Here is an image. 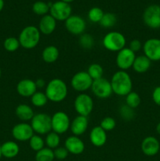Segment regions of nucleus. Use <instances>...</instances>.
Instances as JSON below:
<instances>
[{
  "label": "nucleus",
  "mask_w": 160,
  "mask_h": 161,
  "mask_svg": "<svg viewBox=\"0 0 160 161\" xmlns=\"http://www.w3.org/2000/svg\"><path fill=\"white\" fill-rule=\"evenodd\" d=\"M53 153H54V157L55 158L57 159V160H64L67 157L69 153L65 147H62V146H59V147L56 148L55 149H53Z\"/></svg>",
  "instance_id": "58836bf2"
},
{
  "label": "nucleus",
  "mask_w": 160,
  "mask_h": 161,
  "mask_svg": "<svg viewBox=\"0 0 160 161\" xmlns=\"http://www.w3.org/2000/svg\"><path fill=\"white\" fill-rule=\"evenodd\" d=\"M32 11L37 15L45 16L50 12V6L45 2L37 1L33 4Z\"/></svg>",
  "instance_id": "2f4dec72"
},
{
  "label": "nucleus",
  "mask_w": 160,
  "mask_h": 161,
  "mask_svg": "<svg viewBox=\"0 0 160 161\" xmlns=\"http://www.w3.org/2000/svg\"><path fill=\"white\" fill-rule=\"evenodd\" d=\"M17 91L21 97H31L37 91L35 82L30 79L21 80L17 83Z\"/></svg>",
  "instance_id": "f3484780"
},
{
  "label": "nucleus",
  "mask_w": 160,
  "mask_h": 161,
  "mask_svg": "<svg viewBox=\"0 0 160 161\" xmlns=\"http://www.w3.org/2000/svg\"><path fill=\"white\" fill-rule=\"evenodd\" d=\"M50 14L58 21H65L72 15V6L69 3L63 1H56L51 3Z\"/></svg>",
  "instance_id": "1a4fd4ad"
},
{
  "label": "nucleus",
  "mask_w": 160,
  "mask_h": 161,
  "mask_svg": "<svg viewBox=\"0 0 160 161\" xmlns=\"http://www.w3.org/2000/svg\"><path fill=\"white\" fill-rule=\"evenodd\" d=\"M2 76V70H1V68H0V78Z\"/></svg>",
  "instance_id": "de8ad7c7"
},
{
  "label": "nucleus",
  "mask_w": 160,
  "mask_h": 161,
  "mask_svg": "<svg viewBox=\"0 0 160 161\" xmlns=\"http://www.w3.org/2000/svg\"><path fill=\"white\" fill-rule=\"evenodd\" d=\"M61 1H63V2H64V3H69V4H70V3H72V2H74L75 0H61Z\"/></svg>",
  "instance_id": "a18cd8bd"
},
{
  "label": "nucleus",
  "mask_w": 160,
  "mask_h": 161,
  "mask_svg": "<svg viewBox=\"0 0 160 161\" xmlns=\"http://www.w3.org/2000/svg\"><path fill=\"white\" fill-rule=\"evenodd\" d=\"M48 101L45 92H42V91H36L31 97V104L37 108L44 107L47 104Z\"/></svg>",
  "instance_id": "bb28decb"
},
{
  "label": "nucleus",
  "mask_w": 160,
  "mask_h": 161,
  "mask_svg": "<svg viewBox=\"0 0 160 161\" xmlns=\"http://www.w3.org/2000/svg\"><path fill=\"white\" fill-rule=\"evenodd\" d=\"M107 139H108L107 132L104 130L100 126H96L90 130L89 141L93 146L96 147H102L106 144Z\"/></svg>",
  "instance_id": "aec40b11"
},
{
  "label": "nucleus",
  "mask_w": 160,
  "mask_h": 161,
  "mask_svg": "<svg viewBox=\"0 0 160 161\" xmlns=\"http://www.w3.org/2000/svg\"><path fill=\"white\" fill-rule=\"evenodd\" d=\"M74 108L78 115L87 116L91 114L93 109V101L87 94L81 93L75 97L74 102Z\"/></svg>",
  "instance_id": "423d86ee"
},
{
  "label": "nucleus",
  "mask_w": 160,
  "mask_h": 161,
  "mask_svg": "<svg viewBox=\"0 0 160 161\" xmlns=\"http://www.w3.org/2000/svg\"><path fill=\"white\" fill-rule=\"evenodd\" d=\"M152 100L156 105L160 106V86L154 89L152 92Z\"/></svg>",
  "instance_id": "a19ab883"
},
{
  "label": "nucleus",
  "mask_w": 160,
  "mask_h": 161,
  "mask_svg": "<svg viewBox=\"0 0 160 161\" xmlns=\"http://www.w3.org/2000/svg\"><path fill=\"white\" fill-rule=\"evenodd\" d=\"M54 158L53 150L47 147H44L41 150L36 152L35 154L36 161H53Z\"/></svg>",
  "instance_id": "cd10ccee"
},
{
  "label": "nucleus",
  "mask_w": 160,
  "mask_h": 161,
  "mask_svg": "<svg viewBox=\"0 0 160 161\" xmlns=\"http://www.w3.org/2000/svg\"><path fill=\"white\" fill-rule=\"evenodd\" d=\"M79 44L85 50H90L94 45V39L89 34L81 35L79 37Z\"/></svg>",
  "instance_id": "c9c22d12"
},
{
  "label": "nucleus",
  "mask_w": 160,
  "mask_h": 161,
  "mask_svg": "<svg viewBox=\"0 0 160 161\" xmlns=\"http://www.w3.org/2000/svg\"><path fill=\"white\" fill-rule=\"evenodd\" d=\"M29 146L32 150L38 152L45 146V140L39 135H34L29 140Z\"/></svg>",
  "instance_id": "72a5a7b5"
},
{
  "label": "nucleus",
  "mask_w": 160,
  "mask_h": 161,
  "mask_svg": "<svg viewBox=\"0 0 160 161\" xmlns=\"http://www.w3.org/2000/svg\"><path fill=\"white\" fill-rule=\"evenodd\" d=\"M156 131L158 132V134H159V135H160V123H158V125H157Z\"/></svg>",
  "instance_id": "c03bdc74"
},
{
  "label": "nucleus",
  "mask_w": 160,
  "mask_h": 161,
  "mask_svg": "<svg viewBox=\"0 0 160 161\" xmlns=\"http://www.w3.org/2000/svg\"><path fill=\"white\" fill-rule=\"evenodd\" d=\"M87 73L91 77L93 80H98L103 77L104 75V69L100 64L97 63H93L88 67Z\"/></svg>",
  "instance_id": "c85d7f7f"
},
{
  "label": "nucleus",
  "mask_w": 160,
  "mask_h": 161,
  "mask_svg": "<svg viewBox=\"0 0 160 161\" xmlns=\"http://www.w3.org/2000/svg\"><path fill=\"white\" fill-rule=\"evenodd\" d=\"M64 147L67 149L69 153L79 155L84 152L85 143L79 137L72 135L66 138L64 142Z\"/></svg>",
  "instance_id": "dca6fc26"
},
{
  "label": "nucleus",
  "mask_w": 160,
  "mask_h": 161,
  "mask_svg": "<svg viewBox=\"0 0 160 161\" xmlns=\"http://www.w3.org/2000/svg\"><path fill=\"white\" fill-rule=\"evenodd\" d=\"M41 39V32L34 25H29L22 29L19 35L20 47L26 50H31L37 47Z\"/></svg>",
  "instance_id": "7ed1b4c3"
},
{
  "label": "nucleus",
  "mask_w": 160,
  "mask_h": 161,
  "mask_svg": "<svg viewBox=\"0 0 160 161\" xmlns=\"http://www.w3.org/2000/svg\"><path fill=\"white\" fill-rule=\"evenodd\" d=\"M142 43H141V42L139 39H133V40L130 42V44H129V48H130L132 51L134 52L135 53H136V52L140 51V50L142 49Z\"/></svg>",
  "instance_id": "ea45409f"
},
{
  "label": "nucleus",
  "mask_w": 160,
  "mask_h": 161,
  "mask_svg": "<svg viewBox=\"0 0 160 161\" xmlns=\"http://www.w3.org/2000/svg\"><path fill=\"white\" fill-rule=\"evenodd\" d=\"M2 156L6 158H14L18 155L20 147L18 144L13 141H7L1 146Z\"/></svg>",
  "instance_id": "4be33fe9"
},
{
  "label": "nucleus",
  "mask_w": 160,
  "mask_h": 161,
  "mask_svg": "<svg viewBox=\"0 0 160 161\" xmlns=\"http://www.w3.org/2000/svg\"><path fill=\"white\" fill-rule=\"evenodd\" d=\"M117 22V17L112 13H104L101 20L100 21V25L104 28H110L115 26Z\"/></svg>",
  "instance_id": "c756f323"
},
{
  "label": "nucleus",
  "mask_w": 160,
  "mask_h": 161,
  "mask_svg": "<svg viewBox=\"0 0 160 161\" xmlns=\"http://www.w3.org/2000/svg\"><path fill=\"white\" fill-rule=\"evenodd\" d=\"M3 157L2 156V152H1V145H0V159H1V157Z\"/></svg>",
  "instance_id": "49530a36"
},
{
  "label": "nucleus",
  "mask_w": 160,
  "mask_h": 161,
  "mask_svg": "<svg viewBox=\"0 0 160 161\" xmlns=\"http://www.w3.org/2000/svg\"><path fill=\"white\" fill-rule=\"evenodd\" d=\"M141 150L144 155L153 157L156 155L160 149L159 142L153 136L146 137L141 142Z\"/></svg>",
  "instance_id": "a211bd4d"
},
{
  "label": "nucleus",
  "mask_w": 160,
  "mask_h": 161,
  "mask_svg": "<svg viewBox=\"0 0 160 161\" xmlns=\"http://www.w3.org/2000/svg\"><path fill=\"white\" fill-rule=\"evenodd\" d=\"M100 127L105 131H111L116 127V121L111 116H106L100 121Z\"/></svg>",
  "instance_id": "e433bc0d"
},
{
  "label": "nucleus",
  "mask_w": 160,
  "mask_h": 161,
  "mask_svg": "<svg viewBox=\"0 0 160 161\" xmlns=\"http://www.w3.org/2000/svg\"><path fill=\"white\" fill-rule=\"evenodd\" d=\"M3 7H4V1L3 0H0V12L3 10Z\"/></svg>",
  "instance_id": "37998d69"
},
{
  "label": "nucleus",
  "mask_w": 160,
  "mask_h": 161,
  "mask_svg": "<svg viewBox=\"0 0 160 161\" xmlns=\"http://www.w3.org/2000/svg\"><path fill=\"white\" fill-rule=\"evenodd\" d=\"M141 99L139 94L133 91L125 96V105L133 109L137 108L141 104Z\"/></svg>",
  "instance_id": "7c9ffc66"
},
{
  "label": "nucleus",
  "mask_w": 160,
  "mask_h": 161,
  "mask_svg": "<svg viewBox=\"0 0 160 161\" xmlns=\"http://www.w3.org/2000/svg\"><path fill=\"white\" fill-rule=\"evenodd\" d=\"M102 44L106 50L111 52H119L125 48L126 39L123 34L119 31H110L103 38Z\"/></svg>",
  "instance_id": "20e7f679"
},
{
  "label": "nucleus",
  "mask_w": 160,
  "mask_h": 161,
  "mask_svg": "<svg viewBox=\"0 0 160 161\" xmlns=\"http://www.w3.org/2000/svg\"><path fill=\"white\" fill-rule=\"evenodd\" d=\"M3 47H4L5 50L8 52L17 51L19 47H20L18 38L13 37V36L6 38L3 42Z\"/></svg>",
  "instance_id": "473e14b6"
},
{
  "label": "nucleus",
  "mask_w": 160,
  "mask_h": 161,
  "mask_svg": "<svg viewBox=\"0 0 160 161\" xmlns=\"http://www.w3.org/2000/svg\"><path fill=\"white\" fill-rule=\"evenodd\" d=\"M104 11L99 7H93L88 12V18L93 23H100L103 17Z\"/></svg>",
  "instance_id": "f704fd0d"
},
{
  "label": "nucleus",
  "mask_w": 160,
  "mask_h": 161,
  "mask_svg": "<svg viewBox=\"0 0 160 161\" xmlns=\"http://www.w3.org/2000/svg\"><path fill=\"white\" fill-rule=\"evenodd\" d=\"M60 52L57 47L50 45L45 47L44 50H42V60L47 64H53L57 61Z\"/></svg>",
  "instance_id": "b1692460"
},
{
  "label": "nucleus",
  "mask_w": 160,
  "mask_h": 161,
  "mask_svg": "<svg viewBox=\"0 0 160 161\" xmlns=\"http://www.w3.org/2000/svg\"><path fill=\"white\" fill-rule=\"evenodd\" d=\"M144 55L151 61H160V39L152 38L147 39L143 45Z\"/></svg>",
  "instance_id": "2eb2a0df"
},
{
  "label": "nucleus",
  "mask_w": 160,
  "mask_h": 161,
  "mask_svg": "<svg viewBox=\"0 0 160 161\" xmlns=\"http://www.w3.org/2000/svg\"><path fill=\"white\" fill-rule=\"evenodd\" d=\"M15 113L17 118L22 122L31 121L33 116H35L32 108L27 104H20L19 105H17L15 110Z\"/></svg>",
  "instance_id": "5701e85b"
},
{
  "label": "nucleus",
  "mask_w": 160,
  "mask_h": 161,
  "mask_svg": "<svg viewBox=\"0 0 160 161\" xmlns=\"http://www.w3.org/2000/svg\"><path fill=\"white\" fill-rule=\"evenodd\" d=\"M93 81L89 74L86 71H80L76 72L71 80V86L75 91L83 93L90 89Z\"/></svg>",
  "instance_id": "6e6552de"
},
{
  "label": "nucleus",
  "mask_w": 160,
  "mask_h": 161,
  "mask_svg": "<svg viewBox=\"0 0 160 161\" xmlns=\"http://www.w3.org/2000/svg\"><path fill=\"white\" fill-rule=\"evenodd\" d=\"M150 67L151 61L145 55H140L136 57L132 66L133 70L137 73H144L150 69Z\"/></svg>",
  "instance_id": "393cba45"
},
{
  "label": "nucleus",
  "mask_w": 160,
  "mask_h": 161,
  "mask_svg": "<svg viewBox=\"0 0 160 161\" xmlns=\"http://www.w3.org/2000/svg\"><path fill=\"white\" fill-rule=\"evenodd\" d=\"M113 94L124 97L130 94L133 89V81L126 71L119 70L113 74L111 80Z\"/></svg>",
  "instance_id": "f257e3e1"
},
{
  "label": "nucleus",
  "mask_w": 160,
  "mask_h": 161,
  "mask_svg": "<svg viewBox=\"0 0 160 161\" xmlns=\"http://www.w3.org/2000/svg\"><path fill=\"white\" fill-rule=\"evenodd\" d=\"M60 143H61L60 135H58L56 132L50 131L45 136V145H46L47 148H50V149L53 150L56 148L59 147Z\"/></svg>",
  "instance_id": "a878e982"
},
{
  "label": "nucleus",
  "mask_w": 160,
  "mask_h": 161,
  "mask_svg": "<svg viewBox=\"0 0 160 161\" xmlns=\"http://www.w3.org/2000/svg\"><path fill=\"white\" fill-rule=\"evenodd\" d=\"M89 125L87 116H78L72 121H71L70 130L75 136H81L86 131Z\"/></svg>",
  "instance_id": "6ab92c4d"
},
{
  "label": "nucleus",
  "mask_w": 160,
  "mask_h": 161,
  "mask_svg": "<svg viewBox=\"0 0 160 161\" xmlns=\"http://www.w3.org/2000/svg\"><path fill=\"white\" fill-rule=\"evenodd\" d=\"M68 89L65 82L59 78L49 81L45 88V94L50 102L59 103L67 97Z\"/></svg>",
  "instance_id": "f03ea898"
},
{
  "label": "nucleus",
  "mask_w": 160,
  "mask_h": 161,
  "mask_svg": "<svg viewBox=\"0 0 160 161\" xmlns=\"http://www.w3.org/2000/svg\"><path fill=\"white\" fill-rule=\"evenodd\" d=\"M143 20L149 28H160V6L151 5L147 6L143 14Z\"/></svg>",
  "instance_id": "9b49d317"
},
{
  "label": "nucleus",
  "mask_w": 160,
  "mask_h": 161,
  "mask_svg": "<svg viewBox=\"0 0 160 161\" xmlns=\"http://www.w3.org/2000/svg\"><path fill=\"white\" fill-rule=\"evenodd\" d=\"M119 114H120L121 117L125 119V120H131L134 117V111H133V109L126 105H123L120 107Z\"/></svg>",
  "instance_id": "4c0bfd02"
},
{
  "label": "nucleus",
  "mask_w": 160,
  "mask_h": 161,
  "mask_svg": "<svg viewBox=\"0 0 160 161\" xmlns=\"http://www.w3.org/2000/svg\"><path fill=\"white\" fill-rule=\"evenodd\" d=\"M64 26L69 33L75 36H81L86 28V20L78 15H71L64 21Z\"/></svg>",
  "instance_id": "f8f14e48"
},
{
  "label": "nucleus",
  "mask_w": 160,
  "mask_h": 161,
  "mask_svg": "<svg viewBox=\"0 0 160 161\" xmlns=\"http://www.w3.org/2000/svg\"><path fill=\"white\" fill-rule=\"evenodd\" d=\"M136 54L129 47H125L117 53L115 62L120 70L126 71L132 68Z\"/></svg>",
  "instance_id": "ddd939ff"
},
{
  "label": "nucleus",
  "mask_w": 160,
  "mask_h": 161,
  "mask_svg": "<svg viewBox=\"0 0 160 161\" xmlns=\"http://www.w3.org/2000/svg\"><path fill=\"white\" fill-rule=\"evenodd\" d=\"M90 89L93 94L100 99L108 98L113 94L111 82L103 77L93 80Z\"/></svg>",
  "instance_id": "9d476101"
},
{
  "label": "nucleus",
  "mask_w": 160,
  "mask_h": 161,
  "mask_svg": "<svg viewBox=\"0 0 160 161\" xmlns=\"http://www.w3.org/2000/svg\"><path fill=\"white\" fill-rule=\"evenodd\" d=\"M34 132L39 135H47L52 130L51 116L46 113H36L31 120Z\"/></svg>",
  "instance_id": "39448f33"
},
{
  "label": "nucleus",
  "mask_w": 160,
  "mask_h": 161,
  "mask_svg": "<svg viewBox=\"0 0 160 161\" xmlns=\"http://www.w3.org/2000/svg\"><path fill=\"white\" fill-rule=\"evenodd\" d=\"M51 125L53 131L63 135L70 129V118L64 112L58 111L51 116Z\"/></svg>",
  "instance_id": "0eeeda50"
},
{
  "label": "nucleus",
  "mask_w": 160,
  "mask_h": 161,
  "mask_svg": "<svg viewBox=\"0 0 160 161\" xmlns=\"http://www.w3.org/2000/svg\"><path fill=\"white\" fill-rule=\"evenodd\" d=\"M34 130L31 124L26 122L17 124L13 127L12 135L14 139L19 142H27L34 135Z\"/></svg>",
  "instance_id": "4468645a"
},
{
  "label": "nucleus",
  "mask_w": 160,
  "mask_h": 161,
  "mask_svg": "<svg viewBox=\"0 0 160 161\" xmlns=\"http://www.w3.org/2000/svg\"><path fill=\"white\" fill-rule=\"evenodd\" d=\"M35 82L37 89L38 88H39V89H41V88L45 87V86H46L45 80H44L43 79H38V80H36Z\"/></svg>",
  "instance_id": "79ce46f5"
},
{
  "label": "nucleus",
  "mask_w": 160,
  "mask_h": 161,
  "mask_svg": "<svg viewBox=\"0 0 160 161\" xmlns=\"http://www.w3.org/2000/svg\"><path fill=\"white\" fill-rule=\"evenodd\" d=\"M56 27V20L50 14L42 16L39 20V30L41 34L49 36L55 31Z\"/></svg>",
  "instance_id": "412c9836"
}]
</instances>
